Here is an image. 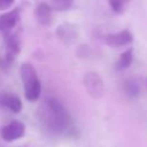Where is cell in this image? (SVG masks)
I'll return each instance as SVG.
<instances>
[{
  "label": "cell",
  "instance_id": "9",
  "mask_svg": "<svg viewBox=\"0 0 147 147\" xmlns=\"http://www.w3.org/2000/svg\"><path fill=\"white\" fill-rule=\"evenodd\" d=\"M52 8L48 2H38L34 8V16L40 25L47 26L52 23Z\"/></svg>",
  "mask_w": 147,
  "mask_h": 147
},
{
  "label": "cell",
  "instance_id": "10",
  "mask_svg": "<svg viewBox=\"0 0 147 147\" xmlns=\"http://www.w3.org/2000/svg\"><path fill=\"white\" fill-rule=\"evenodd\" d=\"M56 33H57V37L60 39H62L63 41H70V40L75 39L77 36L76 28L72 24H68V23H64V24L57 26Z\"/></svg>",
  "mask_w": 147,
  "mask_h": 147
},
{
  "label": "cell",
  "instance_id": "13",
  "mask_svg": "<svg viewBox=\"0 0 147 147\" xmlns=\"http://www.w3.org/2000/svg\"><path fill=\"white\" fill-rule=\"evenodd\" d=\"M48 5L51 6L52 10H57V11H63V10H68L72 7L74 2L70 0H56V1H51L48 2Z\"/></svg>",
  "mask_w": 147,
  "mask_h": 147
},
{
  "label": "cell",
  "instance_id": "4",
  "mask_svg": "<svg viewBox=\"0 0 147 147\" xmlns=\"http://www.w3.org/2000/svg\"><path fill=\"white\" fill-rule=\"evenodd\" d=\"M25 134V125L23 122L14 119L7 123L5 126H2L0 131V136L2 140L6 142H13L15 140L21 139Z\"/></svg>",
  "mask_w": 147,
  "mask_h": 147
},
{
  "label": "cell",
  "instance_id": "8",
  "mask_svg": "<svg viewBox=\"0 0 147 147\" xmlns=\"http://www.w3.org/2000/svg\"><path fill=\"white\" fill-rule=\"evenodd\" d=\"M22 101L21 99L10 92H2L0 93V108L7 109L10 113H20L22 110Z\"/></svg>",
  "mask_w": 147,
  "mask_h": 147
},
{
  "label": "cell",
  "instance_id": "3",
  "mask_svg": "<svg viewBox=\"0 0 147 147\" xmlns=\"http://www.w3.org/2000/svg\"><path fill=\"white\" fill-rule=\"evenodd\" d=\"M21 51V39L18 34L10 33L6 36V55L1 61L3 68H9Z\"/></svg>",
  "mask_w": 147,
  "mask_h": 147
},
{
  "label": "cell",
  "instance_id": "15",
  "mask_svg": "<svg viewBox=\"0 0 147 147\" xmlns=\"http://www.w3.org/2000/svg\"><path fill=\"white\" fill-rule=\"evenodd\" d=\"M13 5H14L13 0H0V10L9 9Z\"/></svg>",
  "mask_w": 147,
  "mask_h": 147
},
{
  "label": "cell",
  "instance_id": "5",
  "mask_svg": "<svg viewBox=\"0 0 147 147\" xmlns=\"http://www.w3.org/2000/svg\"><path fill=\"white\" fill-rule=\"evenodd\" d=\"M84 86H85L87 93L94 99H99L100 96H102V94L105 92L103 80L96 72H88L85 75Z\"/></svg>",
  "mask_w": 147,
  "mask_h": 147
},
{
  "label": "cell",
  "instance_id": "12",
  "mask_svg": "<svg viewBox=\"0 0 147 147\" xmlns=\"http://www.w3.org/2000/svg\"><path fill=\"white\" fill-rule=\"evenodd\" d=\"M124 91L131 98H134V96L139 95V93H140V83H139V80L136 79V78H131V79L126 80L125 84H124Z\"/></svg>",
  "mask_w": 147,
  "mask_h": 147
},
{
  "label": "cell",
  "instance_id": "14",
  "mask_svg": "<svg viewBox=\"0 0 147 147\" xmlns=\"http://www.w3.org/2000/svg\"><path fill=\"white\" fill-rule=\"evenodd\" d=\"M109 6L111 7V10L116 14H122L124 11V7H125V3L122 2V1H110L109 2Z\"/></svg>",
  "mask_w": 147,
  "mask_h": 147
},
{
  "label": "cell",
  "instance_id": "1",
  "mask_svg": "<svg viewBox=\"0 0 147 147\" xmlns=\"http://www.w3.org/2000/svg\"><path fill=\"white\" fill-rule=\"evenodd\" d=\"M41 126L52 134H74L76 127L67 108L55 98H46L37 109Z\"/></svg>",
  "mask_w": 147,
  "mask_h": 147
},
{
  "label": "cell",
  "instance_id": "17",
  "mask_svg": "<svg viewBox=\"0 0 147 147\" xmlns=\"http://www.w3.org/2000/svg\"><path fill=\"white\" fill-rule=\"evenodd\" d=\"M0 64H1V59H0Z\"/></svg>",
  "mask_w": 147,
  "mask_h": 147
},
{
  "label": "cell",
  "instance_id": "2",
  "mask_svg": "<svg viewBox=\"0 0 147 147\" xmlns=\"http://www.w3.org/2000/svg\"><path fill=\"white\" fill-rule=\"evenodd\" d=\"M20 76L23 83L25 99L31 102L38 100L41 92V83L33 64L24 62L20 68Z\"/></svg>",
  "mask_w": 147,
  "mask_h": 147
},
{
  "label": "cell",
  "instance_id": "16",
  "mask_svg": "<svg viewBox=\"0 0 147 147\" xmlns=\"http://www.w3.org/2000/svg\"><path fill=\"white\" fill-rule=\"evenodd\" d=\"M145 85H146V90H147V78H146V80H145Z\"/></svg>",
  "mask_w": 147,
  "mask_h": 147
},
{
  "label": "cell",
  "instance_id": "11",
  "mask_svg": "<svg viewBox=\"0 0 147 147\" xmlns=\"http://www.w3.org/2000/svg\"><path fill=\"white\" fill-rule=\"evenodd\" d=\"M132 61H133V48H129L119 55V57L116 61L115 68L116 70H125L131 65Z\"/></svg>",
  "mask_w": 147,
  "mask_h": 147
},
{
  "label": "cell",
  "instance_id": "6",
  "mask_svg": "<svg viewBox=\"0 0 147 147\" xmlns=\"http://www.w3.org/2000/svg\"><path fill=\"white\" fill-rule=\"evenodd\" d=\"M20 8H15L0 15V32L5 36L10 34L20 21Z\"/></svg>",
  "mask_w": 147,
  "mask_h": 147
},
{
  "label": "cell",
  "instance_id": "7",
  "mask_svg": "<svg viewBox=\"0 0 147 147\" xmlns=\"http://www.w3.org/2000/svg\"><path fill=\"white\" fill-rule=\"evenodd\" d=\"M133 41V34L131 31L124 29L114 33H108L105 36V42L110 47H122L125 45H129Z\"/></svg>",
  "mask_w": 147,
  "mask_h": 147
}]
</instances>
